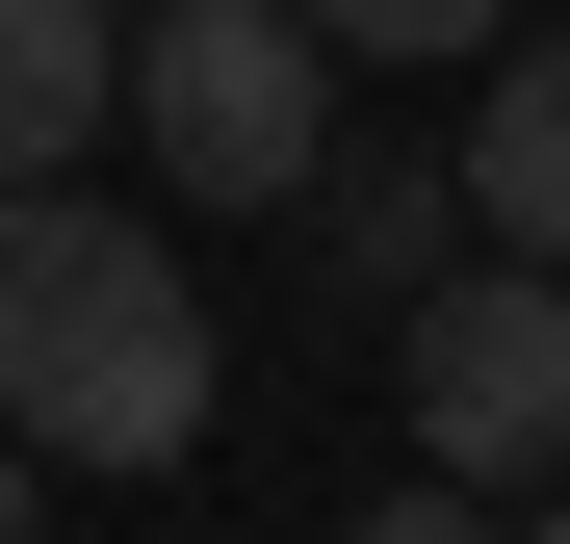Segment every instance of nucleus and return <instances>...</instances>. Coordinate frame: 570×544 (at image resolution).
<instances>
[{
    "label": "nucleus",
    "instance_id": "1",
    "mask_svg": "<svg viewBox=\"0 0 570 544\" xmlns=\"http://www.w3.org/2000/svg\"><path fill=\"white\" fill-rule=\"evenodd\" d=\"M0 441L27 467H181L208 441V286H181V234L78 208V181H0Z\"/></svg>",
    "mask_w": 570,
    "mask_h": 544
},
{
    "label": "nucleus",
    "instance_id": "2",
    "mask_svg": "<svg viewBox=\"0 0 570 544\" xmlns=\"http://www.w3.org/2000/svg\"><path fill=\"white\" fill-rule=\"evenodd\" d=\"M130 156L181 181V208H312L337 52L285 27V0H130Z\"/></svg>",
    "mask_w": 570,
    "mask_h": 544
},
{
    "label": "nucleus",
    "instance_id": "3",
    "mask_svg": "<svg viewBox=\"0 0 570 544\" xmlns=\"http://www.w3.org/2000/svg\"><path fill=\"white\" fill-rule=\"evenodd\" d=\"M415 467L441 493H570V286L544 259L415 286Z\"/></svg>",
    "mask_w": 570,
    "mask_h": 544
},
{
    "label": "nucleus",
    "instance_id": "4",
    "mask_svg": "<svg viewBox=\"0 0 570 544\" xmlns=\"http://www.w3.org/2000/svg\"><path fill=\"white\" fill-rule=\"evenodd\" d=\"M466 234H493V259H544V286H570V27H519L493 52V105H466Z\"/></svg>",
    "mask_w": 570,
    "mask_h": 544
},
{
    "label": "nucleus",
    "instance_id": "5",
    "mask_svg": "<svg viewBox=\"0 0 570 544\" xmlns=\"http://www.w3.org/2000/svg\"><path fill=\"white\" fill-rule=\"evenodd\" d=\"M78 130H130V0H0V181H78Z\"/></svg>",
    "mask_w": 570,
    "mask_h": 544
},
{
    "label": "nucleus",
    "instance_id": "6",
    "mask_svg": "<svg viewBox=\"0 0 570 544\" xmlns=\"http://www.w3.org/2000/svg\"><path fill=\"white\" fill-rule=\"evenodd\" d=\"M312 234H337V286H441L466 181H441V156H312Z\"/></svg>",
    "mask_w": 570,
    "mask_h": 544
},
{
    "label": "nucleus",
    "instance_id": "7",
    "mask_svg": "<svg viewBox=\"0 0 570 544\" xmlns=\"http://www.w3.org/2000/svg\"><path fill=\"white\" fill-rule=\"evenodd\" d=\"M312 52H363V78H466V52H519V0H285Z\"/></svg>",
    "mask_w": 570,
    "mask_h": 544
},
{
    "label": "nucleus",
    "instance_id": "8",
    "mask_svg": "<svg viewBox=\"0 0 570 544\" xmlns=\"http://www.w3.org/2000/svg\"><path fill=\"white\" fill-rule=\"evenodd\" d=\"M363 544H493V493H441V467H415V493H363Z\"/></svg>",
    "mask_w": 570,
    "mask_h": 544
},
{
    "label": "nucleus",
    "instance_id": "9",
    "mask_svg": "<svg viewBox=\"0 0 570 544\" xmlns=\"http://www.w3.org/2000/svg\"><path fill=\"white\" fill-rule=\"evenodd\" d=\"M27 518H52V467H27V441H0V544H27Z\"/></svg>",
    "mask_w": 570,
    "mask_h": 544
},
{
    "label": "nucleus",
    "instance_id": "10",
    "mask_svg": "<svg viewBox=\"0 0 570 544\" xmlns=\"http://www.w3.org/2000/svg\"><path fill=\"white\" fill-rule=\"evenodd\" d=\"M519 544H570V493H544V518H519Z\"/></svg>",
    "mask_w": 570,
    "mask_h": 544
}]
</instances>
